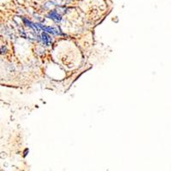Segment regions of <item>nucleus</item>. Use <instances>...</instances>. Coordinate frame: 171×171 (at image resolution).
I'll return each instance as SVG.
<instances>
[{
    "mask_svg": "<svg viewBox=\"0 0 171 171\" xmlns=\"http://www.w3.org/2000/svg\"><path fill=\"white\" fill-rule=\"evenodd\" d=\"M48 17H49L50 19L53 20V21L56 22H60L61 20H62V16H61L57 10H51V12L48 14Z\"/></svg>",
    "mask_w": 171,
    "mask_h": 171,
    "instance_id": "f03ea898",
    "label": "nucleus"
},
{
    "mask_svg": "<svg viewBox=\"0 0 171 171\" xmlns=\"http://www.w3.org/2000/svg\"><path fill=\"white\" fill-rule=\"evenodd\" d=\"M41 40H42L43 43H44L45 45H50V44H51V43L52 42V40H51V36H50L48 33H46L45 32L42 33Z\"/></svg>",
    "mask_w": 171,
    "mask_h": 171,
    "instance_id": "7ed1b4c3",
    "label": "nucleus"
},
{
    "mask_svg": "<svg viewBox=\"0 0 171 171\" xmlns=\"http://www.w3.org/2000/svg\"><path fill=\"white\" fill-rule=\"evenodd\" d=\"M5 51H6V47H3V46H2V48L0 49V53H4Z\"/></svg>",
    "mask_w": 171,
    "mask_h": 171,
    "instance_id": "20e7f679",
    "label": "nucleus"
},
{
    "mask_svg": "<svg viewBox=\"0 0 171 171\" xmlns=\"http://www.w3.org/2000/svg\"><path fill=\"white\" fill-rule=\"evenodd\" d=\"M37 25H38V27H40L39 28L43 29L44 32H48V33H51V34H55V35L60 34V33L58 32V30H57V28H55V27H46V26H44V25H42V24H40V23H38Z\"/></svg>",
    "mask_w": 171,
    "mask_h": 171,
    "instance_id": "f257e3e1",
    "label": "nucleus"
}]
</instances>
